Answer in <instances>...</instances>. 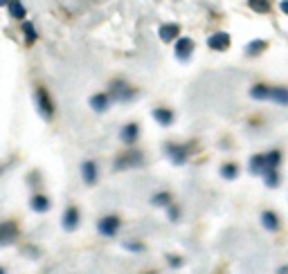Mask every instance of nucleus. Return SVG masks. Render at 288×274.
I'll use <instances>...</instances> for the list:
<instances>
[{
  "mask_svg": "<svg viewBox=\"0 0 288 274\" xmlns=\"http://www.w3.org/2000/svg\"><path fill=\"white\" fill-rule=\"evenodd\" d=\"M250 97L257 101H275L279 106H288V88H270L266 83H257L250 88Z\"/></svg>",
  "mask_w": 288,
  "mask_h": 274,
  "instance_id": "f257e3e1",
  "label": "nucleus"
},
{
  "mask_svg": "<svg viewBox=\"0 0 288 274\" xmlns=\"http://www.w3.org/2000/svg\"><path fill=\"white\" fill-rule=\"evenodd\" d=\"M34 101H36V108H38V112H41V117L50 122L52 115H54V104H52V99H50L48 90L36 88V93H34Z\"/></svg>",
  "mask_w": 288,
  "mask_h": 274,
  "instance_id": "f03ea898",
  "label": "nucleus"
},
{
  "mask_svg": "<svg viewBox=\"0 0 288 274\" xmlns=\"http://www.w3.org/2000/svg\"><path fill=\"white\" fill-rule=\"evenodd\" d=\"M108 95L113 97V99H120V101H131L133 99V95H135V90L128 85L126 81H113L110 83V90H108Z\"/></svg>",
  "mask_w": 288,
  "mask_h": 274,
  "instance_id": "7ed1b4c3",
  "label": "nucleus"
},
{
  "mask_svg": "<svg viewBox=\"0 0 288 274\" xmlns=\"http://www.w3.org/2000/svg\"><path fill=\"white\" fill-rule=\"evenodd\" d=\"M140 164H144V157H142V153H140V151H128V153H124L122 157H117V162H115V169H117V171H122V169L140 167Z\"/></svg>",
  "mask_w": 288,
  "mask_h": 274,
  "instance_id": "20e7f679",
  "label": "nucleus"
},
{
  "mask_svg": "<svg viewBox=\"0 0 288 274\" xmlns=\"http://www.w3.org/2000/svg\"><path fill=\"white\" fill-rule=\"evenodd\" d=\"M191 52H194V41L187 36H180L176 41V48H173V54H176L178 61H189Z\"/></svg>",
  "mask_w": 288,
  "mask_h": 274,
  "instance_id": "39448f33",
  "label": "nucleus"
},
{
  "mask_svg": "<svg viewBox=\"0 0 288 274\" xmlns=\"http://www.w3.org/2000/svg\"><path fill=\"white\" fill-rule=\"evenodd\" d=\"M97 230H99L101 236L113 238L117 234V230H120V218H117V216H104V218L99 220Z\"/></svg>",
  "mask_w": 288,
  "mask_h": 274,
  "instance_id": "423d86ee",
  "label": "nucleus"
},
{
  "mask_svg": "<svg viewBox=\"0 0 288 274\" xmlns=\"http://www.w3.org/2000/svg\"><path fill=\"white\" fill-rule=\"evenodd\" d=\"M230 34H225V32H216V34H212L210 36V41H207V45H210L212 50H218V52H225V50L230 48Z\"/></svg>",
  "mask_w": 288,
  "mask_h": 274,
  "instance_id": "0eeeda50",
  "label": "nucleus"
},
{
  "mask_svg": "<svg viewBox=\"0 0 288 274\" xmlns=\"http://www.w3.org/2000/svg\"><path fill=\"white\" fill-rule=\"evenodd\" d=\"M158 36H160L165 43H171L180 36V27L176 25V22H165V25H160V30H158Z\"/></svg>",
  "mask_w": 288,
  "mask_h": 274,
  "instance_id": "6e6552de",
  "label": "nucleus"
},
{
  "mask_svg": "<svg viewBox=\"0 0 288 274\" xmlns=\"http://www.w3.org/2000/svg\"><path fill=\"white\" fill-rule=\"evenodd\" d=\"M167 155L171 157L173 164H185L187 162V148L178 144H167Z\"/></svg>",
  "mask_w": 288,
  "mask_h": 274,
  "instance_id": "1a4fd4ad",
  "label": "nucleus"
},
{
  "mask_svg": "<svg viewBox=\"0 0 288 274\" xmlns=\"http://www.w3.org/2000/svg\"><path fill=\"white\" fill-rule=\"evenodd\" d=\"M110 99L113 97L108 93H99V95L90 97V106H93V110H97V112H106L110 106Z\"/></svg>",
  "mask_w": 288,
  "mask_h": 274,
  "instance_id": "9d476101",
  "label": "nucleus"
},
{
  "mask_svg": "<svg viewBox=\"0 0 288 274\" xmlns=\"http://www.w3.org/2000/svg\"><path fill=\"white\" fill-rule=\"evenodd\" d=\"M81 175H83V182H86V185H95V182H97V164H95L93 159H86V162L81 164Z\"/></svg>",
  "mask_w": 288,
  "mask_h": 274,
  "instance_id": "9b49d317",
  "label": "nucleus"
},
{
  "mask_svg": "<svg viewBox=\"0 0 288 274\" xmlns=\"http://www.w3.org/2000/svg\"><path fill=\"white\" fill-rule=\"evenodd\" d=\"M77 225H79V209L77 207H68L65 214H63V230L72 232V230H77Z\"/></svg>",
  "mask_w": 288,
  "mask_h": 274,
  "instance_id": "f8f14e48",
  "label": "nucleus"
},
{
  "mask_svg": "<svg viewBox=\"0 0 288 274\" xmlns=\"http://www.w3.org/2000/svg\"><path fill=\"white\" fill-rule=\"evenodd\" d=\"M153 117H156L158 124H162V126H171L173 124V112L169 110V108H156Z\"/></svg>",
  "mask_w": 288,
  "mask_h": 274,
  "instance_id": "ddd939ff",
  "label": "nucleus"
},
{
  "mask_svg": "<svg viewBox=\"0 0 288 274\" xmlns=\"http://www.w3.org/2000/svg\"><path fill=\"white\" fill-rule=\"evenodd\" d=\"M138 135H140L138 124H126V126L122 128V140L126 142V144H133V142L138 140Z\"/></svg>",
  "mask_w": 288,
  "mask_h": 274,
  "instance_id": "4468645a",
  "label": "nucleus"
},
{
  "mask_svg": "<svg viewBox=\"0 0 288 274\" xmlns=\"http://www.w3.org/2000/svg\"><path fill=\"white\" fill-rule=\"evenodd\" d=\"M250 173H255V175L266 173V155H255L250 159Z\"/></svg>",
  "mask_w": 288,
  "mask_h": 274,
  "instance_id": "2eb2a0df",
  "label": "nucleus"
},
{
  "mask_svg": "<svg viewBox=\"0 0 288 274\" xmlns=\"http://www.w3.org/2000/svg\"><path fill=\"white\" fill-rule=\"evenodd\" d=\"M261 222H263V227L270 232H277L279 230V220H277V216L273 214V211H263L261 214Z\"/></svg>",
  "mask_w": 288,
  "mask_h": 274,
  "instance_id": "dca6fc26",
  "label": "nucleus"
},
{
  "mask_svg": "<svg viewBox=\"0 0 288 274\" xmlns=\"http://www.w3.org/2000/svg\"><path fill=\"white\" fill-rule=\"evenodd\" d=\"M32 209L38 211V214H45V211L50 209V200L45 196H41V193H36V196L32 198Z\"/></svg>",
  "mask_w": 288,
  "mask_h": 274,
  "instance_id": "f3484780",
  "label": "nucleus"
},
{
  "mask_svg": "<svg viewBox=\"0 0 288 274\" xmlns=\"http://www.w3.org/2000/svg\"><path fill=\"white\" fill-rule=\"evenodd\" d=\"M248 5H250V9H255L257 14H266L273 7V0H248Z\"/></svg>",
  "mask_w": 288,
  "mask_h": 274,
  "instance_id": "a211bd4d",
  "label": "nucleus"
},
{
  "mask_svg": "<svg viewBox=\"0 0 288 274\" xmlns=\"http://www.w3.org/2000/svg\"><path fill=\"white\" fill-rule=\"evenodd\" d=\"M9 16H11V18H18V20L25 18V7H23L20 0H11V5H9Z\"/></svg>",
  "mask_w": 288,
  "mask_h": 274,
  "instance_id": "6ab92c4d",
  "label": "nucleus"
},
{
  "mask_svg": "<svg viewBox=\"0 0 288 274\" xmlns=\"http://www.w3.org/2000/svg\"><path fill=\"white\" fill-rule=\"evenodd\" d=\"M263 50H266V41H252V43H248L246 54L248 56H257V54H261Z\"/></svg>",
  "mask_w": 288,
  "mask_h": 274,
  "instance_id": "aec40b11",
  "label": "nucleus"
},
{
  "mask_svg": "<svg viewBox=\"0 0 288 274\" xmlns=\"http://www.w3.org/2000/svg\"><path fill=\"white\" fill-rule=\"evenodd\" d=\"M23 34H25V43L32 45L36 41V27L32 25V22H23Z\"/></svg>",
  "mask_w": 288,
  "mask_h": 274,
  "instance_id": "412c9836",
  "label": "nucleus"
},
{
  "mask_svg": "<svg viewBox=\"0 0 288 274\" xmlns=\"http://www.w3.org/2000/svg\"><path fill=\"white\" fill-rule=\"evenodd\" d=\"M151 202H153L156 207H171V196H169V193H156Z\"/></svg>",
  "mask_w": 288,
  "mask_h": 274,
  "instance_id": "4be33fe9",
  "label": "nucleus"
},
{
  "mask_svg": "<svg viewBox=\"0 0 288 274\" xmlns=\"http://www.w3.org/2000/svg\"><path fill=\"white\" fill-rule=\"evenodd\" d=\"M221 175L225 180H234L236 175H239V169H236V164H225V167L221 169Z\"/></svg>",
  "mask_w": 288,
  "mask_h": 274,
  "instance_id": "5701e85b",
  "label": "nucleus"
},
{
  "mask_svg": "<svg viewBox=\"0 0 288 274\" xmlns=\"http://www.w3.org/2000/svg\"><path fill=\"white\" fill-rule=\"evenodd\" d=\"M14 236H16L14 225H11V222H5V225H3V243H9Z\"/></svg>",
  "mask_w": 288,
  "mask_h": 274,
  "instance_id": "b1692460",
  "label": "nucleus"
},
{
  "mask_svg": "<svg viewBox=\"0 0 288 274\" xmlns=\"http://www.w3.org/2000/svg\"><path fill=\"white\" fill-rule=\"evenodd\" d=\"M169 209V218L171 220H178V209H176V204H171V207H167Z\"/></svg>",
  "mask_w": 288,
  "mask_h": 274,
  "instance_id": "393cba45",
  "label": "nucleus"
},
{
  "mask_svg": "<svg viewBox=\"0 0 288 274\" xmlns=\"http://www.w3.org/2000/svg\"><path fill=\"white\" fill-rule=\"evenodd\" d=\"M126 247H128V249H135V252H140V249H142L140 245H135V243H126Z\"/></svg>",
  "mask_w": 288,
  "mask_h": 274,
  "instance_id": "a878e982",
  "label": "nucleus"
},
{
  "mask_svg": "<svg viewBox=\"0 0 288 274\" xmlns=\"http://www.w3.org/2000/svg\"><path fill=\"white\" fill-rule=\"evenodd\" d=\"M281 11L288 16V0H281Z\"/></svg>",
  "mask_w": 288,
  "mask_h": 274,
  "instance_id": "bb28decb",
  "label": "nucleus"
},
{
  "mask_svg": "<svg viewBox=\"0 0 288 274\" xmlns=\"http://www.w3.org/2000/svg\"><path fill=\"white\" fill-rule=\"evenodd\" d=\"M279 274H288V267H281V270H279Z\"/></svg>",
  "mask_w": 288,
  "mask_h": 274,
  "instance_id": "cd10ccee",
  "label": "nucleus"
}]
</instances>
